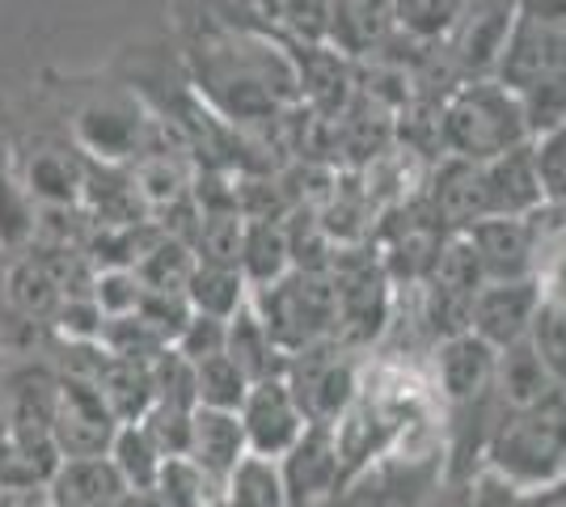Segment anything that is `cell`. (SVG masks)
I'll use <instances>...</instances> for the list:
<instances>
[{
    "instance_id": "cell-29",
    "label": "cell",
    "mask_w": 566,
    "mask_h": 507,
    "mask_svg": "<svg viewBox=\"0 0 566 507\" xmlns=\"http://www.w3.org/2000/svg\"><path fill=\"white\" fill-rule=\"evenodd\" d=\"M195 389H199V406L237 414L241 402H245V393H250V381H245V372L220 351L212 360L195 363Z\"/></svg>"
},
{
    "instance_id": "cell-37",
    "label": "cell",
    "mask_w": 566,
    "mask_h": 507,
    "mask_svg": "<svg viewBox=\"0 0 566 507\" xmlns=\"http://www.w3.org/2000/svg\"><path fill=\"white\" fill-rule=\"evenodd\" d=\"M533 157L542 173L545 203H566V123L545 131L542 140H533Z\"/></svg>"
},
{
    "instance_id": "cell-33",
    "label": "cell",
    "mask_w": 566,
    "mask_h": 507,
    "mask_svg": "<svg viewBox=\"0 0 566 507\" xmlns=\"http://www.w3.org/2000/svg\"><path fill=\"white\" fill-rule=\"evenodd\" d=\"M528 342L542 356L545 372L554 377V385L566 393V305L542 300V309L533 317V330H528Z\"/></svg>"
},
{
    "instance_id": "cell-45",
    "label": "cell",
    "mask_w": 566,
    "mask_h": 507,
    "mask_svg": "<svg viewBox=\"0 0 566 507\" xmlns=\"http://www.w3.org/2000/svg\"><path fill=\"white\" fill-rule=\"evenodd\" d=\"M118 507H166V499H161L157 490H127Z\"/></svg>"
},
{
    "instance_id": "cell-36",
    "label": "cell",
    "mask_w": 566,
    "mask_h": 507,
    "mask_svg": "<svg viewBox=\"0 0 566 507\" xmlns=\"http://www.w3.org/2000/svg\"><path fill=\"white\" fill-rule=\"evenodd\" d=\"M140 317L157 330V335L166 338L169 347H174L178 335L187 330V321L195 317V309H190L187 292H144Z\"/></svg>"
},
{
    "instance_id": "cell-31",
    "label": "cell",
    "mask_w": 566,
    "mask_h": 507,
    "mask_svg": "<svg viewBox=\"0 0 566 507\" xmlns=\"http://www.w3.org/2000/svg\"><path fill=\"white\" fill-rule=\"evenodd\" d=\"M166 507H208L220 499V486L208 483V474L195 465L190 457H166L161 461V474L153 486Z\"/></svg>"
},
{
    "instance_id": "cell-24",
    "label": "cell",
    "mask_w": 566,
    "mask_h": 507,
    "mask_svg": "<svg viewBox=\"0 0 566 507\" xmlns=\"http://www.w3.org/2000/svg\"><path fill=\"white\" fill-rule=\"evenodd\" d=\"M187 300L195 314L229 321V317L250 300V284H245V275H241L237 266L199 263L187 284Z\"/></svg>"
},
{
    "instance_id": "cell-10",
    "label": "cell",
    "mask_w": 566,
    "mask_h": 507,
    "mask_svg": "<svg viewBox=\"0 0 566 507\" xmlns=\"http://www.w3.org/2000/svg\"><path fill=\"white\" fill-rule=\"evenodd\" d=\"M153 131L136 102H97L76 123V140L97 166H136L153 148Z\"/></svg>"
},
{
    "instance_id": "cell-42",
    "label": "cell",
    "mask_w": 566,
    "mask_h": 507,
    "mask_svg": "<svg viewBox=\"0 0 566 507\" xmlns=\"http://www.w3.org/2000/svg\"><path fill=\"white\" fill-rule=\"evenodd\" d=\"M520 18L545 25V30H558L566 39V0H520Z\"/></svg>"
},
{
    "instance_id": "cell-32",
    "label": "cell",
    "mask_w": 566,
    "mask_h": 507,
    "mask_svg": "<svg viewBox=\"0 0 566 507\" xmlns=\"http://www.w3.org/2000/svg\"><path fill=\"white\" fill-rule=\"evenodd\" d=\"M241 242H245V216L229 208V212H203L199 237H195V254L199 263L237 266L241 263ZM241 271V266H237Z\"/></svg>"
},
{
    "instance_id": "cell-43",
    "label": "cell",
    "mask_w": 566,
    "mask_h": 507,
    "mask_svg": "<svg viewBox=\"0 0 566 507\" xmlns=\"http://www.w3.org/2000/svg\"><path fill=\"white\" fill-rule=\"evenodd\" d=\"M4 507H55L48 486H25V490H4Z\"/></svg>"
},
{
    "instance_id": "cell-1",
    "label": "cell",
    "mask_w": 566,
    "mask_h": 507,
    "mask_svg": "<svg viewBox=\"0 0 566 507\" xmlns=\"http://www.w3.org/2000/svg\"><path fill=\"white\" fill-rule=\"evenodd\" d=\"M195 64L208 110L229 127H262L305 102L296 51L266 34H229L195 51Z\"/></svg>"
},
{
    "instance_id": "cell-26",
    "label": "cell",
    "mask_w": 566,
    "mask_h": 507,
    "mask_svg": "<svg viewBox=\"0 0 566 507\" xmlns=\"http://www.w3.org/2000/svg\"><path fill=\"white\" fill-rule=\"evenodd\" d=\"M220 495H224V507H292L287 504L280 461H266V457L241 461Z\"/></svg>"
},
{
    "instance_id": "cell-18",
    "label": "cell",
    "mask_w": 566,
    "mask_h": 507,
    "mask_svg": "<svg viewBox=\"0 0 566 507\" xmlns=\"http://www.w3.org/2000/svg\"><path fill=\"white\" fill-rule=\"evenodd\" d=\"M549 393H563L554 385V377L545 372L542 356L533 351L528 338H520L512 347L499 351L495 363V385H491V398L499 402V411H524V406H537Z\"/></svg>"
},
{
    "instance_id": "cell-14",
    "label": "cell",
    "mask_w": 566,
    "mask_h": 507,
    "mask_svg": "<svg viewBox=\"0 0 566 507\" xmlns=\"http://www.w3.org/2000/svg\"><path fill=\"white\" fill-rule=\"evenodd\" d=\"M482 187H486V212L491 220L507 216H537L545 208V187L537 173V157L533 145L512 148L495 161H482Z\"/></svg>"
},
{
    "instance_id": "cell-28",
    "label": "cell",
    "mask_w": 566,
    "mask_h": 507,
    "mask_svg": "<svg viewBox=\"0 0 566 507\" xmlns=\"http://www.w3.org/2000/svg\"><path fill=\"white\" fill-rule=\"evenodd\" d=\"M90 169L69 152H39L30 161V191L39 194L48 208H72L85 194Z\"/></svg>"
},
{
    "instance_id": "cell-20",
    "label": "cell",
    "mask_w": 566,
    "mask_h": 507,
    "mask_svg": "<svg viewBox=\"0 0 566 507\" xmlns=\"http://www.w3.org/2000/svg\"><path fill=\"white\" fill-rule=\"evenodd\" d=\"M97 389H102L111 414L118 419V427L123 423H140L144 414L153 411V402H157L153 363H140V360H115V356H106L102 372H97Z\"/></svg>"
},
{
    "instance_id": "cell-5",
    "label": "cell",
    "mask_w": 566,
    "mask_h": 507,
    "mask_svg": "<svg viewBox=\"0 0 566 507\" xmlns=\"http://www.w3.org/2000/svg\"><path fill=\"white\" fill-rule=\"evenodd\" d=\"M283 381L296 393L308 423L334 427L355 406V398L364 389V368L347 351H338L334 342H322V347H308L301 356H292L283 368Z\"/></svg>"
},
{
    "instance_id": "cell-23",
    "label": "cell",
    "mask_w": 566,
    "mask_h": 507,
    "mask_svg": "<svg viewBox=\"0 0 566 507\" xmlns=\"http://www.w3.org/2000/svg\"><path fill=\"white\" fill-rule=\"evenodd\" d=\"M465 0H389L394 34H401L415 47H444L461 22Z\"/></svg>"
},
{
    "instance_id": "cell-41",
    "label": "cell",
    "mask_w": 566,
    "mask_h": 507,
    "mask_svg": "<svg viewBox=\"0 0 566 507\" xmlns=\"http://www.w3.org/2000/svg\"><path fill=\"white\" fill-rule=\"evenodd\" d=\"M224 326H229V321H220V317L195 314L187 321V330L178 335V342H174V351H178L182 360H190V363L212 360V356H220V351H224Z\"/></svg>"
},
{
    "instance_id": "cell-22",
    "label": "cell",
    "mask_w": 566,
    "mask_h": 507,
    "mask_svg": "<svg viewBox=\"0 0 566 507\" xmlns=\"http://www.w3.org/2000/svg\"><path fill=\"white\" fill-rule=\"evenodd\" d=\"M9 305H13V314L30 317V321H55L60 314V305L69 300L64 296V284H60V275H55V263H51L48 254L43 258H22V263L9 271Z\"/></svg>"
},
{
    "instance_id": "cell-3",
    "label": "cell",
    "mask_w": 566,
    "mask_h": 507,
    "mask_svg": "<svg viewBox=\"0 0 566 507\" xmlns=\"http://www.w3.org/2000/svg\"><path fill=\"white\" fill-rule=\"evenodd\" d=\"M533 145L524 102L495 76H470L440 102V148L457 161H495Z\"/></svg>"
},
{
    "instance_id": "cell-44",
    "label": "cell",
    "mask_w": 566,
    "mask_h": 507,
    "mask_svg": "<svg viewBox=\"0 0 566 507\" xmlns=\"http://www.w3.org/2000/svg\"><path fill=\"white\" fill-rule=\"evenodd\" d=\"M528 507H566V483L549 486L542 495H528Z\"/></svg>"
},
{
    "instance_id": "cell-11",
    "label": "cell",
    "mask_w": 566,
    "mask_h": 507,
    "mask_svg": "<svg viewBox=\"0 0 566 507\" xmlns=\"http://www.w3.org/2000/svg\"><path fill=\"white\" fill-rule=\"evenodd\" d=\"M542 300L545 296L537 279H486L470 309V335L503 351L520 338H528Z\"/></svg>"
},
{
    "instance_id": "cell-2",
    "label": "cell",
    "mask_w": 566,
    "mask_h": 507,
    "mask_svg": "<svg viewBox=\"0 0 566 507\" xmlns=\"http://www.w3.org/2000/svg\"><path fill=\"white\" fill-rule=\"evenodd\" d=\"M478 465L495 469L524 495L566 483V393H549L524 411H499Z\"/></svg>"
},
{
    "instance_id": "cell-35",
    "label": "cell",
    "mask_w": 566,
    "mask_h": 507,
    "mask_svg": "<svg viewBox=\"0 0 566 507\" xmlns=\"http://www.w3.org/2000/svg\"><path fill=\"white\" fill-rule=\"evenodd\" d=\"M190 423H195V411L166 406V402H153V411L140 419V427L153 435V444L161 448V457H187Z\"/></svg>"
},
{
    "instance_id": "cell-30",
    "label": "cell",
    "mask_w": 566,
    "mask_h": 507,
    "mask_svg": "<svg viewBox=\"0 0 566 507\" xmlns=\"http://www.w3.org/2000/svg\"><path fill=\"white\" fill-rule=\"evenodd\" d=\"M524 119H528V131L533 140H542L545 131H554L558 123H566V60H558L545 76H537L524 94Z\"/></svg>"
},
{
    "instance_id": "cell-38",
    "label": "cell",
    "mask_w": 566,
    "mask_h": 507,
    "mask_svg": "<svg viewBox=\"0 0 566 507\" xmlns=\"http://www.w3.org/2000/svg\"><path fill=\"white\" fill-rule=\"evenodd\" d=\"M280 18L287 30L305 43V47H322L326 30H331V0H275Z\"/></svg>"
},
{
    "instance_id": "cell-4",
    "label": "cell",
    "mask_w": 566,
    "mask_h": 507,
    "mask_svg": "<svg viewBox=\"0 0 566 507\" xmlns=\"http://www.w3.org/2000/svg\"><path fill=\"white\" fill-rule=\"evenodd\" d=\"M250 305L287 360L334 338L338 309H334V284L326 271H296L292 266L280 284L250 292Z\"/></svg>"
},
{
    "instance_id": "cell-27",
    "label": "cell",
    "mask_w": 566,
    "mask_h": 507,
    "mask_svg": "<svg viewBox=\"0 0 566 507\" xmlns=\"http://www.w3.org/2000/svg\"><path fill=\"white\" fill-rule=\"evenodd\" d=\"M111 465L118 469V478L127 483V490H153L157 474H161V448L153 444V435L144 432L140 423H123L111 444Z\"/></svg>"
},
{
    "instance_id": "cell-12",
    "label": "cell",
    "mask_w": 566,
    "mask_h": 507,
    "mask_svg": "<svg viewBox=\"0 0 566 507\" xmlns=\"http://www.w3.org/2000/svg\"><path fill=\"white\" fill-rule=\"evenodd\" d=\"M280 474L287 486V504L313 507L343 490V465H338V444H334V427L308 423L305 435L280 457Z\"/></svg>"
},
{
    "instance_id": "cell-17",
    "label": "cell",
    "mask_w": 566,
    "mask_h": 507,
    "mask_svg": "<svg viewBox=\"0 0 566 507\" xmlns=\"http://www.w3.org/2000/svg\"><path fill=\"white\" fill-rule=\"evenodd\" d=\"M389 39H394L389 0H331V30H326V47L338 51L343 60L377 55Z\"/></svg>"
},
{
    "instance_id": "cell-21",
    "label": "cell",
    "mask_w": 566,
    "mask_h": 507,
    "mask_svg": "<svg viewBox=\"0 0 566 507\" xmlns=\"http://www.w3.org/2000/svg\"><path fill=\"white\" fill-rule=\"evenodd\" d=\"M241 275L250 292L280 284L292 271V245H287V229L283 220H245V242H241Z\"/></svg>"
},
{
    "instance_id": "cell-15",
    "label": "cell",
    "mask_w": 566,
    "mask_h": 507,
    "mask_svg": "<svg viewBox=\"0 0 566 507\" xmlns=\"http://www.w3.org/2000/svg\"><path fill=\"white\" fill-rule=\"evenodd\" d=\"M187 457L208 474V483L220 486L233 478V469L250 457V444H245V427H241V414L233 411H208L199 406L195 423H190V448Z\"/></svg>"
},
{
    "instance_id": "cell-34",
    "label": "cell",
    "mask_w": 566,
    "mask_h": 507,
    "mask_svg": "<svg viewBox=\"0 0 566 507\" xmlns=\"http://www.w3.org/2000/svg\"><path fill=\"white\" fill-rule=\"evenodd\" d=\"M94 300L102 317H132L140 314V300H144V284L136 279L132 266H118V271H97L94 279Z\"/></svg>"
},
{
    "instance_id": "cell-40",
    "label": "cell",
    "mask_w": 566,
    "mask_h": 507,
    "mask_svg": "<svg viewBox=\"0 0 566 507\" xmlns=\"http://www.w3.org/2000/svg\"><path fill=\"white\" fill-rule=\"evenodd\" d=\"M102 326H106V317L94 296H69L55 314V330L69 342H102Z\"/></svg>"
},
{
    "instance_id": "cell-19",
    "label": "cell",
    "mask_w": 566,
    "mask_h": 507,
    "mask_svg": "<svg viewBox=\"0 0 566 507\" xmlns=\"http://www.w3.org/2000/svg\"><path fill=\"white\" fill-rule=\"evenodd\" d=\"M224 356L245 372L250 385L271 381V377H283V368H287V356L275 347V338L266 335V326H262V317L254 314L250 300H245V305L229 317V326H224Z\"/></svg>"
},
{
    "instance_id": "cell-46",
    "label": "cell",
    "mask_w": 566,
    "mask_h": 507,
    "mask_svg": "<svg viewBox=\"0 0 566 507\" xmlns=\"http://www.w3.org/2000/svg\"><path fill=\"white\" fill-rule=\"evenodd\" d=\"M0 507H4V486H0Z\"/></svg>"
},
{
    "instance_id": "cell-16",
    "label": "cell",
    "mask_w": 566,
    "mask_h": 507,
    "mask_svg": "<svg viewBox=\"0 0 566 507\" xmlns=\"http://www.w3.org/2000/svg\"><path fill=\"white\" fill-rule=\"evenodd\" d=\"M48 495L55 507H118L127 483L111 457H64L51 474Z\"/></svg>"
},
{
    "instance_id": "cell-25",
    "label": "cell",
    "mask_w": 566,
    "mask_h": 507,
    "mask_svg": "<svg viewBox=\"0 0 566 507\" xmlns=\"http://www.w3.org/2000/svg\"><path fill=\"white\" fill-rule=\"evenodd\" d=\"M195 266H199V254L187 242L166 237L157 229V237L148 242V250L136 258L132 271H136V279L144 284V292H187Z\"/></svg>"
},
{
    "instance_id": "cell-39",
    "label": "cell",
    "mask_w": 566,
    "mask_h": 507,
    "mask_svg": "<svg viewBox=\"0 0 566 507\" xmlns=\"http://www.w3.org/2000/svg\"><path fill=\"white\" fill-rule=\"evenodd\" d=\"M457 507H528V495L516 490L507 478H499L495 469L478 465L470 474V483H465V490H461Z\"/></svg>"
},
{
    "instance_id": "cell-9",
    "label": "cell",
    "mask_w": 566,
    "mask_h": 507,
    "mask_svg": "<svg viewBox=\"0 0 566 507\" xmlns=\"http://www.w3.org/2000/svg\"><path fill=\"white\" fill-rule=\"evenodd\" d=\"M241 427H245V444H250V457L280 461L287 457V448L305 435L308 419L296 402V393L287 389L283 377L259 381L250 385L245 402H241Z\"/></svg>"
},
{
    "instance_id": "cell-6",
    "label": "cell",
    "mask_w": 566,
    "mask_h": 507,
    "mask_svg": "<svg viewBox=\"0 0 566 507\" xmlns=\"http://www.w3.org/2000/svg\"><path fill=\"white\" fill-rule=\"evenodd\" d=\"M51 435L60 457H106L118 435V419L111 414L97 381L55 372V419Z\"/></svg>"
},
{
    "instance_id": "cell-8",
    "label": "cell",
    "mask_w": 566,
    "mask_h": 507,
    "mask_svg": "<svg viewBox=\"0 0 566 507\" xmlns=\"http://www.w3.org/2000/svg\"><path fill=\"white\" fill-rule=\"evenodd\" d=\"M520 22V0H465L461 22L444 43L457 73L465 76H495V64L512 30Z\"/></svg>"
},
{
    "instance_id": "cell-7",
    "label": "cell",
    "mask_w": 566,
    "mask_h": 507,
    "mask_svg": "<svg viewBox=\"0 0 566 507\" xmlns=\"http://www.w3.org/2000/svg\"><path fill=\"white\" fill-rule=\"evenodd\" d=\"M499 351L478 335H452L436 342L431 356V385L440 393V402L449 411H478L482 402H491L495 385Z\"/></svg>"
},
{
    "instance_id": "cell-13",
    "label": "cell",
    "mask_w": 566,
    "mask_h": 507,
    "mask_svg": "<svg viewBox=\"0 0 566 507\" xmlns=\"http://www.w3.org/2000/svg\"><path fill=\"white\" fill-rule=\"evenodd\" d=\"M473 254L482 263L486 279H537V263H542V237L533 216L520 220H482L465 229Z\"/></svg>"
}]
</instances>
